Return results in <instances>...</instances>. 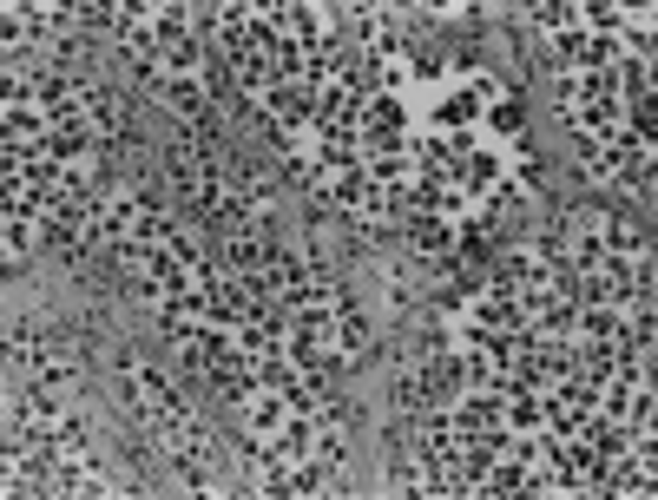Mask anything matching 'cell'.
<instances>
[{
  "label": "cell",
  "mask_w": 658,
  "mask_h": 500,
  "mask_svg": "<svg viewBox=\"0 0 658 500\" xmlns=\"http://www.w3.org/2000/svg\"><path fill=\"white\" fill-rule=\"evenodd\" d=\"M487 125H494V132H507V139H520V132H527V112H520V99H494V106H487Z\"/></svg>",
  "instance_id": "1"
}]
</instances>
